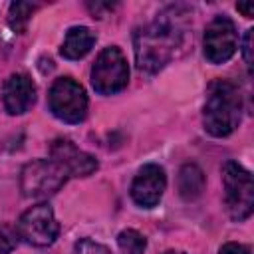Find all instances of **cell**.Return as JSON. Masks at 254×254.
Returning a JSON list of instances; mask_svg holds the SVG:
<instances>
[{"mask_svg": "<svg viewBox=\"0 0 254 254\" xmlns=\"http://www.w3.org/2000/svg\"><path fill=\"white\" fill-rule=\"evenodd\" d=\"M177 10L163 12L155 22L135 34V60L141 71H159L181 46L185 28L181 26Z\"/></svg>", "mask_w": 254, "mask_h": 254, "instance_id": "6da1fadb", "label": "cell"}, {"mask_svg": "<svg viewBox=\"0 0 254 254\" xmlns=\"http://www.w3.org/2000/svg\"><path fill=\"white\" fill-rule=\"evenodd\" d=\"M242 113V97L238 87L228 79H216L208 85L202 121L204 129L214 137L230 135L238 123Z\"/></svg>", "mask_w": 254, "mask_h": 254, "instance_id": "7a4b0ae2", "label": "cell"}, {"mask_svg": "<svg viewBox=\"0 0 254 254\" xmlns=\"http://www.w3.org/2000/svg\"><path fill=\"white\" fill-rule=\"evenodd\" d=\"M224 202L232 220L242 222L254 208V181L252 175L236 161H226L222 167Z\"/></svg>", "mask_w": 254, "mask_h": 254, "instance_id": "3957f363", "label": "cell"}, {"mask_svg": "<svg viewBox=\"0 0 254 254\" xmlns=\"http://www.w3.org/2000/svg\"><path fill=\"white\" fill-rule=\"evenodd\" d=\"M67 175L52 159H38L28 163L20 175V190L26 198H48L56 194Z\"/></svg>", "mask_w": 254, "mask_h": 254, "instance_id": "277c9868", "label": "cell"}, {"mask_svg": "<svg viewBox=\"0 0 254 254\" xmlns=\"http://www.w3.org/2000/svg\"><path fill=\"white\" fill-rule=\"evenodd\" d=\"M48 103L50 111L65 123H79L85 119L87 95L85 89L71 77H60L52 83Z\"/></svg>", "mask_w": 254, "mask_h": 254, "instance_id": "5b68a950", "label": "cell"}, {"mask_svg": "<svg viewBox=\"0 0 254 254\" xmlns=\"http://www.w3.org/2000/svg\"><path fill=\"white\" fill-rule=\"evenodd\" d=\"M129 81V67H127V60L123 56V52L117 46H109L105 48L93 67H91V83L93 89L101 95H111L121 91Z\"/></svg>", "mask_w": 254, "mask_h": 254, "instance_id": "8992f818", "label": "cell"}, {"mask_svg": "<svg viewBox=\"0 0 254 254\" xmlns=\"http://www.w3.org/2000/svg\"><path fill=\"white\" fill-rule=\"evenodd\" d=\"M16 232L24 242L32 246H50L58 238L60 226L54 210L48 204H36L20 216Z\"/></svg>", "mask_w": 254, "mask_h": 254, "instance_id": "52a82bcc", "label": "cell"}, {"mask_svg": "<svg viewBox=\"0 0 254 254\" xmlns=\"http://www.w3.org/2000/svg\"><path fill=\"white\" fill-rule=\"evenodd\" d=\"M238 46L236 26L226 16H216L204 30V56L210 64L228 62Z\"/></svg>", "mask_w": 254, "mask_h": 254, "instance_id": "ba28073f", "label": "cell"}, {"mask_svg": "<svg viewBox=\"0 0 254 254\" xmlns=\"http://www.w3.org/2000/svg\"><path fill=\"white\" fill-rule=\"evenodd\" d=\"M52 161L58 163L67 177H89L97 171V161L89 153L77 149L69 139H56L50 147Z\"/></svg>", "mask_w": 254, "mask_h": 254, "instance_id": "9c48e42d", "label": "cell"}, {"mask_svg": "<svg viewBox=\"0 0 254 254\" xmlns=\"http://www.w3.org/2000/svg\"><path fill=\"white\" fill-rule=\"evenodd\" d=\"M165 187H167V177H165L163 167L153 165V163L145 165L139 169V173L135 175L131 183V198L139 206L151 208L161 200Z\"/></svg>", "mask_w": 254, "mask_h": 254, "instance_id": "30bf717a", "label": "cell"}, {"mask_svg": "<svg viewBox=\"0 0 254 254\" xmlns=\"http://www.w3.org/2000/svg\"><path fill=\"white\" fill-rule=\"evenodd\" d=\"M2 101L8 113L22 115L36 101V85L26 73H12L2 85Z\"/></svg>", "mask_w": 254, "mask_h": 254, "instance_id": "8fae6325", "label": "cell"}, {"mask_svg": "<svg viewBox=\"0 0 254 254\" xmlns=\"http://www.w3.org/2000/svg\"><path fill=\"white\" fill-rule=\"evenodd\" d=\"M95 44V34L85 26H73L67 30L65 40L62 44V56L67 60L83 58Z\"/></svg>", "mask_w": 254, "mask_h": 254, "instance_id": "7c38bea8", "label": "cell"}, {"mask_svg": "<svg viewBox=\"0 0 254 254\" xmlns=\"http://www.w3.org/2000/svg\"><path fill=\"white\" fill-rule=\"evenodd\" d=\"M204 190V173L200 167L187 163L179 171V194L185 200H194L202 194Z\"/></svg>", "mask_w": 254, "mask_h": 254, "instance_id": "4fadbf2b", "label": "cell"}, {"mask_svg": "<svg viewBox=\"0 0 254 254\" xmlns=\"http://www.w3.org/2000/svg\"><path fill=\"white\" fill-rule=\"evenodd\" d=\"M36 10V4L32 2H12L10 4V12H8V24L14 32H24L28 22H30V16L34 14Z\"/></svg>", "mask_w": 254, "mask_h": 254, "instance_id": "5bb4252c", "label": "cell"}, {"mask_svg": "<svg viewBox=\"0 0 254 254\" xmlns=\"http://www.w3.org/2000/svg\"><path fill=\"white\" fill-rule=\"evenodd\" d=\"M117 244L121 248L123 254H143L145 248H147V240L141 232L133 230V228H127L123 230L119 236H117Z\"/></svg>", "mask_w": 254, "mask_h": 254, "instance_id": "9a60e30c", "label": "cell"}, {"mask_svg": "<svg viewBox=\"0 0 254 254\" xmlns=\"http://www.w3.org/2000/svg\"><path fill=\"white\" fill-rule=\"evenodd\" d=\"M73 252H75V254H109V250H107L103 244L93 242V240H89V238L77 240L75 246H73Z\"/></svg>", "mask_w": 254, "mask_h": 254, "instance_id": "2e32d148", "label": "cell"}, {"mask_svg": "<svg viewBox=\"0 0 254 254\" xmlns=\"http://www.w3.org/2000/svg\"><path fill=\"white\" fill-rule=\"evenodd\" d=\"M14 246H16V234H14L8 226L0 224V254L12 252Z\"/></svg>", "mask_w": 254, "mask_h": 254, "instance_id": "e0dca14e", "label": "cell"}, {"mask_svg": "<svg viewBox=\"0 0 254 254\" xmlns=\"http://www.w3.org/2000/svg\"><path fill=\"white\" fill-rule=\"evenodd\" d=\"M252 32H254V30H246V36H244V48H242L244 62H246L248 67H252Z\"/></svg>", "mask_w": 254, "mask_h": 254, "instance_id": "ac0fdd59", "label": "cell"}, {"mask_svg": "<svg viewBox=\"0 0 254 254\" xmlns=\"http://www.w3.org/2000/svg\"><path fill=\"white\" fill-rule=\"evenodd\" d=\"M218 254H250V250H248V246H244V244L228 242V244H224V246L220 248Z\"/></svg>", "mask_w": 254, "mask_h": 254, "instance_id": "d6986e66", "label": "cell"}, {"mask_svg": "<svg viewBox=\"0 0 254 254\" xmlns=\"http://www.w3.org/2000/svg\"><path fill=\"white\" fill-rule=\"evenodd\" d=\"M236 10L242 12L246 18H252L254 16V2H238L236 4Z\"/></svg>", "mask_w": 254, "mask_h": 254, "instance_id": "ffe728a7", "label": "cell"}, {"mask_svg": "<svg viewBox=\"0 0 254 254\" xmlns=\"http://www.w3.org/2000/svg\"><path fill=\"white\" fill-rule=\"evenodd\" d=\"M165 254H187V252H177V250H169V252H165Z\"/></svg>", "mask_w": 254, "mask_h": 254, "instance_id": "44dd1931", "label": "cell"}]
</instances>
